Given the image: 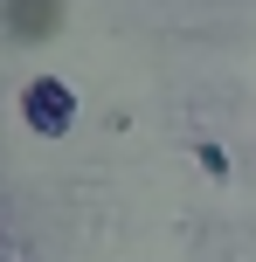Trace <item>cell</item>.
Returning a JSON list of instances; mask_svg holds the SVG:
<instances>
[{"instance_id":"1","label":"cell","mask_w":256,"mask_h":262,"mask_svg":"<svg viewBox=\"0 0 256 262\" xmlns=\"http://www.w3.org/2000/svg\"><path fill=\"white\" fill-rule=\"evenodd\" d=\"M21 124L35 131V138H69V131H76V90H69L63 76H28Z\"/></svg>"},{"instance_id":"2","label":"cell","mask_w":256,"mask_h":262,"mask_svg":"<svg viewBox=\"0 0 256 262\" xmlns=\"http://www.w3.org/2000/svg\"><path fill=\"white\" fill-rule=\"evenodd\" d=\"M194 159H201L208 180H229V152H222V145H194Z\"/></svg>"}]
</instances>
